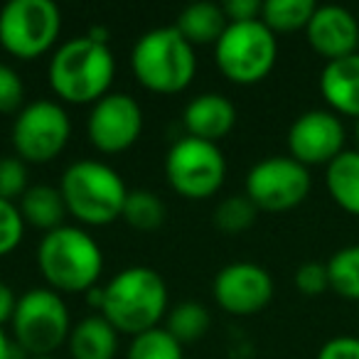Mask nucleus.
<instances>
[{"label":"nucleus","instance_id":"nucleus-11","mask_svg":"<svg viewBox=\"0 0 359 359\" xmlns=\"http://www.w3.org/2000/svg\"><path fill=\"white\" fill-rule=\"evenodd\" d=\"M72 135L67 111L57 101L37 99L18 111L13 123V148L22 163H52Z\"/></svg>","mask_w":359,"mask_h":359},{"label":"nucleus","instance_id":"nucleus-18","mask_svg":"<svg viewBox=\"0 0 359 359\" xmlns=\"http://www.w3.org/2000/svg\"><path fill=\"white\" fill-rule=\"evenodd\" d=\"M72 359H114L118 352V332L104 315H89L72 327L67 339Z\"/></svg>","mask_w":359,"mask_h":359},{"label":"nucleus","instance_id":"nucleus-24","mask_svg":"<svg viewBox=\"0 0 359 359\" xmlns=\"http://www.w3.org/2000/svg\"><path fill=\"white\" fill-rule=\"evenodd\" d=\"M325 266L330 276V290H334L339 298L359 303V244L334 251Z\"/></svg>","mask_w":359,"mask_h":359},{"label":"nucleus","instance_id":"nucleus-7","mask_svg":"<svg viewBox=\"0 0 359 359\" xmlns=\"http://www.w3.org/2000/svg\"><path fill=\"white\" fill-rule=\"evenodd\" d=\"M278 60V40L261 20L229 22L215 45V62L231 84L251 86L264 81Z\"/></svg>","mask_w":359,"mask_h":359},{"label":"nucleus","instance_id":"nucleus-33","mask_svg":"<svg viewBox=\"0 0 359 359\" xmlns=\"http://www.w3.org/2000/svg\"><path fill=\"white\" fill-rule=\"evenodd\" d=\"M261 6L264 3H259V0H226L222 11L229 22H251L261 20Z\"/></svg>","mask_w":359,"mask_h":359},{"label":"nucleus","instance_id":"nucleus-22","mask_svg":"<svg viewBox=\"0 0 359 359\" xmlns=\"http://www.w3.org/2000/svg\"><path fill=\"white\" fill-rule=\"evenodd\" d=\"M212 327V315L202 303L185 300L168 310L165 315V330L177 339L180 344L200 342Z\"/></svg>","mask_w":359,"mask_h":359},{"label":"nucleus","instance_id":"nucleus-4","mask_svg":"<svg viewBox=\"0 0 359 359\" xmlns=\"http://www.w3.org/2000/svg\"><path fill=\"white\" fill-rule=\"evenodd\" d=\"M60 192L67 212L89 226H106L123 212L128 187L111 165L101 160H76L62 172Z\"/></svg>","mask_w":359,"mask_h":359},{"label":"nucleus","instance_id":"nucleus-30","mask_svg":"<svg viewBox=\"0 0 359 359\" xmlns=\"http://www.w3.org/2000/svg\"><path fill=\"white\" fill-rule=\"evenodd\" d=\"M295 288L298 293L308 295V298H318L325 290H330V276H327V266L318 264V261H308V264H300L298 271L293 276Z\"/></svg>","mask_w":359,"mask_h":359},{"label":"nucleus","instance_id":"nucleus-27","mask_svg":"<svg viewBox=\"0 0 359 359\" xmlns=\"http://www.w3.org/2000/svg\"><path fill=\"white\" fill-rule=\"evenodd\" d=\"M256 205L246 195H231L217 205L215 210V224L224 234H241V231L251 229L256 222Z\"/></svg>","mask_w":359,"mask_h":359},{"label":"nucleus","instance_id":"nucleus-14","mask_svg":"<svg viewBox=\"0 0 359 359\" xmlns=\"http://www.w3.org/2000/svg\"><path fill=\"white\" fill-rule=\"evenodd\" d=\"M344 150V126L337 114L313 109L300 114L288 130V153L300 165L327 168Z\"/></svg>","mask_w":359,"mask_h":359},{"label":"nucleus","instance_id":"nucleus-29","mask_svg":"<svg viewBox=\"0 0 359 359\" xmlns=\"http://www.w3.org/2000/svg\"><path fill=\"white\" fill-rule=\"evenodd\" d=\"M25 234V222L15 202L0 200V259L20 246Z\"/></svg>","mask_w":359,"mask_h":359},{"label":"nucleus","instance_id":"nucleus-34","mask_svg":"<svg viewBox=\"0 0 359 359\" xmlns=\"http://www.w3.org/2000/svg\"><path fill=\"white\" fill-rule=\"evenodd\" d=\"M15 308H18V295L11 285L0 283V327L6 323H11L13 315H15Z\"/></svg>","mask_w":359,"mask_h":359},{"label":"nucleus","instance_id":"nucleus-17","mask_svg":"<svg viewBox=\"0 0 359 359\" xmlns=\"http://www.w3.org/2000/svg\"><path fill=\"white\" fill-rule=\"evenodd\" d=\"M320 94L332 114L359 118V52L327 62L320 72Z\"/></svg>","mask_w":359,"mask_h":359},{"label":"nucleus","instance_id":"nucleus-5","mask_svg":"<svg viewBox=\"0 0 359 359\" xmlns=\"http://www.w3.org/2000/svg\"><path fill=\"white\" fill-rule=\"evenodd\" d=\"M130 69L140 86L155 94H177L195 79V47L180 35L177 27H155L145 32L130 52Z\"/></svg>","mask_w":359,"mask_h":359},{"label":"nucleus","instance_id":"nucleus-31","mask_svg":"<svg viewBox=\"0 0 359 359\" xmlns=\"http://www.w3.org/2000/svg\"><path fill=\"white\" fill-rule=\"evenodd\" d=\"M25 84L11 65L0 62V114H15L22 109Z\"/></svg>","mask_w":359,"mask_h":359},{"label":"nucleus","instance_id":"nucleus-19","mask_svg":"<svg viewBox=\"0 0 359 359\" xmlns=\"http://www.w3.org/2000/svg\"><path fill=\"white\" fill-rule=\"evenodd\" d=\"M18 210H20L25 226L30 224L35 229H42L45 234L65 226V219L69 215L60 187H52V185L27 187V192L18 202Z\"/></svg>","mask_w":359,"mask_h":359},{"label":"nucleus","instance_id":"nucleus-9","mask_svg":"<svg viewBox=\"0 0 359 359\" xmlns=\"http://www.w3.org/2000/svg\"><path fill=\"white\" fill-rule=\"evenodd\" d=\"M168 185L185 200H210L226 177V160L217 143L185 138L175 140L165 155Z\"/></svg>","mask_w":359,"mask_h":359},{"label":"nucleus","instance_id":"nucleus-2","mask_svg":"<svg viewBox=\"0 0 359 359\" xmlns=\"http://www.w3.org/2000/svg\"><path fill=\"white\" fill-rule=\"evenodd\" d=\"M116 74L114 52L109 42L94 40L91 35L72 37L55 50L47 67L50 86L67 104L94 106L111 89Z\"/></svg>","mask_w":359,"mask_h":359},{"label":"nucleus","instance_id":"nucleus-13","mask_svg":"<svg viewBox=\"0 0 359 359\" xmlns=\"http://www.w3.org/2000/svg\"><path fill=\"white\" fill-rule=\"evenodd\" d=\"M273 278L259 264L236 261L229 264L212 280V295L224 313L256 315L273 300Z\"/></svg>","mask_w":359,"mask_h":359},{"label":"nucleus","instance_id":"nucleus-6","mask_svg":"<svg viewBox=\"0 0 359 359\" xmlns=\"http://www.w3.org/2000/svg\"><path fill=\"white\" fill-rule=\"evenodd\" d=\"M13 342L27 357H50L69 339L72 318L65 298L52 288H30L18 298L11 320Z\"/></svg>","mask_w":359,"mask_h":359},{"label":"nucleus","instance_id":"nucleus-35","mask_svg":"<svg viewBox=\"0 0 359 359\" xmlns=\"http://www.w3.org/2000/svg\"><path fill=\"white\" fill-rule=\"evenodd\" d=\"M18 354H25V352H22V349L13 342V337L6 332V330L0 327V359H18ZM25 357H27V354H25Z\"/></svg>","mask_w":359,"mask_h":359},{"label":"nucleus","instance_id":"nucleus-37","mask_svg":"<svg viewBox=\"0 0 359 359\" xmlns=\"http://www.w3.org/2000/svg\"><path fill=\"white\" fill-rule=\"evenodd\" d=\"M27 359H57V357H52L50 354V357H27Z\"/></svg>","mask_w":359,"mask_h":359},{"label":"nucleus","instance_id":"nucleus-1","mask_svg":"<svg viewBox=\"0 0 359 359\" xmlns=\"http://www.w3.org/2000/svg\"><path fill=\"white\" fill-rule=\"evenodd\" d=\"M89 300L118 334H140L158 327L168 315V285L148 266H130L116 273L104 288L89 290Z\"/></svg>","mask_w":359,"mask_h":359},{"label":"nucleus","instance_id":"nucleus-28","mask_svg":"<svg viewBox=\"0 0 359 359\" xmlns=\"http://www.w3.org/2000/svg\"><path fill=\"white\" fill-rule=\"evenodd\" d=\"M27 192V163H22L18 155L0 158V200L20 202Z\"/></svg>","mask_w":359,"mask_h":359},{"label":"nucleus","instance_id":"nucleus-26","mask_svg":"<svg viewBox=\"0 0 359 359\" xmlns=\"http://www.w3.org/2000/svg\"><path fill=\"white\" fill-rule=\"evenodd\" d=\"M126 359H185L182 344L165 327H153L130 339Z\"/></svg>","mask_w":359,"mask_h":359},{"label":"nucleus","instance_id":"nucleus-12","mask_svg":"<svg viewBox=\"0 0 359 359\" xmlns=\"http://www.w3.org/2000/svg\"><path fill=\"white\" fill-rule=\"evenodd\" d=\"M143 130V111L130 94L109 91L104 99L91 106L86 121V135L96 150L116 155L128 150Z\"/></svg>","mask_w":359,"mask_h":359},{"label":"nucleus","instance_id":"nucleus-23","mask_svg":"<svg viewBox=\"0 0 359 359\" xmlns=\"http://www.w3.org/2000/svg\"><path fill=\"white\" fill-rule=\"evenodd\" d=\"M318 11L313 0H266L261 6V22L271 32H295L305 30Z\"/></svg>","mask_w":359,"mask_h":359},{"label":"nucleus","instance_id":"nucleus-36","mask_svg":"<svg viewBox=\"0 0 359 359\" xmlns=\"http://www.w3.org/2000/svg\"><path fill=\"white\" fill-rule=\"evenodd\" d=\"M354 140H357V150H359V118L354 121Z\"/></svg>","mask_w":359,"mask_h":359},{"label":"nucleus","instance_id":"nucleus-20","mask_svg":"<svg viewBox=\"0 0 359 359\" xmlns=\"http://www.w3.org/2000/svg\"><path fill=\"white\" fill-rule=\"evenodd\" d=\"M325 187L339 210L359 217V150H342L325 168Z\"/></svg>","mask_w":359,"mask_h":359},{"label":"nucleus","instance_id":"nucleus-16","mask_svg":"<svg viewBox=\"0 0 359 359\" xmlns=\"http://www.w3.org/2000/svg\"><path fill=\"white\" fill-rule=\"evenodd\" d=\"M182 123L187 135L207 140V143H219L222 138L234 130L236 126V106L224 94H200L185 106Z\"/></svg>","mask_w":359,"mask_h":359},{"label":"nucleus","instance_id":"nucleus-3","mask_svg":"<svg viewBox=\"0 0 359 359\" xmlns=\"http://www.w3.org/2000/svg\"><path fill=\"white\" fill-rule=\"evenodd\" d=\"M37 269L57 293H81L94 290L104 271V254L94 236L79 226L65 224L42 236L37 246Z\"/></svg>","mask_w":359,"mask_h":359},{"label":"nucleus","instance_id":"nucleus-10","mask_svg":"<svg viewBox=\"0 0 359 359\" xmlns=\"http://www.w3.org/2000/svg\"><path fill=\"white\" fill-rule=\"evenodd\" d=\"M310 187L313 177L305 165L290 155H271L249 170L244 195L259 212H288L303 205Z\"/></svg>","mask_w":359,"mask_h":359},{"label":"nucleus","instance_id":"nucleus-25","mask_svg":"<svg viewBox=\"0 0 359 359\" xmlns=\"http://www.w3.org/2000/svg\"><path fill=\"white\" fill-rule=\"evenodd\" d=\"M121 219L138 231H153L163 226L165 205L155 192L150 190H128Z\"/></svg>","mask_w":359,"mask_h":359},{"label":"nucleus","instance_id":"nucleus-21","mask_svg":"<svg viewBox=\"0 0 359 359\" xmlns=\"http://www.w3.org/2000/svg\"><path fill=\"white\" fill-rule=\"evenodd\" d=\"M226 20L222 6L215 3H195V6H187L185 11L180 13L175 27L192 47H202V45H217L219 37L224 35Z\"/></svg>","mask_w":359,"mask_h":359},{"label":"nucleus","instance_id":"nucleus-32","mask_svg":"<svg viewBox=\"0 0 359 359\" xmlns=\"http://www.w3.org/2000/svg\"><path fill=\"white\" fill-rule=\"evenodd\" d=\"M315 359H359V337L354 334H339L320 347Z\"/></svg>","mask_w":359,"mask_h":359},{"label":"nucleus","instance_id":"nucleus-15","mask_svg":"<svg viewBox=\"0 0 359 359\" xmlns=\"http://www.w3.org/2000/svg\"><path fill=\"white\" fill-rule=\"evenodd\" d=\"M310 47L327 62L359 52V20L342 6H318L308 27Z\"/></svg>","mask_w":359,"mask_h":359},{"label":"nucleus","instance_id":"nucleus-8","mask_svg":"<svg viewBox=\"0 0 359 359\" xmlns=\"http://www.w3.org/2000/svg\"><path fill=\"white\" fill-rule=\"evenodd\" d=\"M62 11L52 0H11L0 8V47L18 60H37L57 45Z\"/></svg>","mask_w":359,"mask_h":359}]
</instances>
